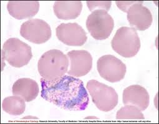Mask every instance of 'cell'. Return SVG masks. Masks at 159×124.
<instances>
[{
    "instance_id": "cell-12",
    "label": "cell",
    "mask_w": 159,
    "mask_h": 124,
    "mask_svg": "<svg viewBox=\"0 0 159 124\" xmlns=\"http://www.w3.org/2000/svg\"><path fill=\"white\" fill-rule=\"evenodd\" d=\"M122 97L125 105H134L141 111L146 110L149 105L148 93L145 88L139 85H133L124 89Z\"/></svg>"
},
{
    "instance_id": "cell-13",
    "label": "cell",
    "mask_w": 159,
    "mask_h": 124,
    "mask_svg": "<svg viewBox=\"0 0 159 124\" xmlns=\"http://www.w3.org/2000/svg\"><path fill=\"white\" fill-rule=\"evenodd\" d=\"M7 9L10 15L15 19L30 18L38 13L39 3L38 1H10L8 3Z\"/></svg>"
},
{
    "instance_id": "cell-1",
    "label": "cell",
    "mask_w": 159,
    "mask_h": 124,
    "mask_svg": "<svg viewBox=\"0 0 159 124\" xmlns=\"http://www.w3.org/2000/svg\"><path fill=\"white\" fill-rule=\"evenodd\" d=\"M41 97L61 108L83 111L87 108L89 98L82 80L64 75L54 81L41 79Z\"/></svg>"
},
{
    "instance_id": "cell-6",
    "label": "cell",
    "mask_w": 159,
    "mask_h": 124,
    "mask_svg": "<svg viewBox=\"0 0 159 124\" xmlns=\"http://www.w3.org/2000/svg\"><path fill=\"white\" fill-rule=\"evenodd\" d=\"M86 27L91 36L96 40L108 38L114 27L112 17L104 10L92 12L86 20Z\"/></svg>"
},
{
    "instance_id": "cell-8",
    "label": "cell",
    "mask_w": 159,
    "mask_h": 124,
    "mask_svg": "<svg viewBox=\"0 0 159 124\" xmlns=\"http://www.w3.org/2000/svg\"><path fill=\"white\" fill-rule=\"evenodd\" d=\"M20 35L33 43L42 44L51 38L52 33L50 26L45 21L32 19L22 24Z\"/></svg>"
},
{
    "instance_id": "cell-14",
    "label": "cell",
    "mask_w": 159,
    "mask_h": 124,
    "mask_svg": "<svg viewBox=\"0 0 159 124\" xmlns=\"http://www.w3.org/2000/svg\"><path fill=\"white\" fill-rule=\"evenodd\" d=\"M13 95L22 97L26 102L34 100L39 92L37 82L28 78H23L16 81L12 88Z\"/></svg>"
},
{
    "instance_id": "cell-2",
    "label": "cell",
    "mask_w": 159,
    "mask_h": 124,
    "mask_svg": "<svg viewBox=\"0 0 159 124\" xmlns=\"http://www.w3.org/2000/svg\"><path fill=\"white\" fill-rule=\"evenodd\" d=\"M69 58L58 50L45 52L38 61V68L40 75L46 81L56 80L67 72Z\"/></svg>"
},
{
    "instance_id": "cell-5",
    "label": "cell",
    "mask_w": 159,
    "mask_h": 124,
    "mask_svg": "<svg viewBox=\"0 0 159 124\" xmlns=\"http://www.w3.org/2000/svg\"><path fill=\"white\" fill-rule=\"evenodd\" d=\"M86 88L91 96L93 103L98 108L107 112L113 110L118 103V95L111 87L95 80H89Z\"/></svg>"
},
{
    "instance_id": "cell-15",
    "label": "cell",
    "mask_w": 159,
    "mask_h": 124,
    "mask_svg": "<svg viewBox=\"0 0 159 124\" xmlns=\"http://www.w3.org/2000/svg\"><path fill=\"white\" fill-rule=\"evenodd\" d=\"M83 9L81 1H57L54 4L55 15L61 20H72L80 15Z\"/></svg>"
},
{
    "instance_id": "cell-11",
    "label": "cell",
    "mask_w": 159,
    "mask_h": 124,
    "mask_svg": "<svg viewBox=\"0 0 159 124\" xmlns=\"http://www.w3.org/2000/svg\"><path fill=\"white\" fill-rule=\"evenodd\" d=\"M143 3V2H139L130 7L127 11V20L130 25L135 30L139 31L149 28L153 21L150 11L142 5Z\"/></svg>"
},
{
    "instance_id": "cell-7",
    "label": "cell",
    "mask_w": 159,
    "mask_h": 124,
    "mask_svg": "<svg viewBox=\"0 0 159 124\" xmlns=\"http://www.w3.org/2000/svg\"><path fill=\"white\" fill-rule=\"evenodd\" d=\"M97 69L100 76L111 83L122 80L126 74V65L121 60L111 55L99 58L97 62Z\"/></svg>"
},
{
    "instance_id": "cell-19",
    "label": "cell",
    "mask_w": 159,
    "mask_h": 124,
    "mask_svg": "<svg viewBox=\"0 0 159 124\" xmlns=\"http://www.w3.org/2000/svg\"><path fill=\"white\" fill-rule=\"evenodd\" d=\"M139 2H119V1H117L116 2V3L117 6V7L121 10L122 12H126L127 13V10L130 7H131L132 5L138 3Z\"/></svg>"
},
{
    "instance_id": "cell-18",
    "label": "cell",
    "mask_w": 159,
    "mask_h": 124,
    "mask_svg": "<svg viewBox=\"0 0 159 124\" xmlns=\"http://www.w3.org/2000/svg\"><path fill=\"white\" fill-rule=\"evenodd\" d=\"M88 7L89 10L91 12H93L96 10H104L106 12H108L111 7L112 2H91L88 1L86 2Z\"/></svg>"
},
{
    "instance_id": "cell-10",
    "label": "cell",
    "mask_w": 159,
    "mask_h": 124,
    "mask_svg": "<svg viewBox=\"0 0 159 124\" xmlns=\"http://www.w3.org/2000/svg\"><path fill=\"white\" fill-rule=\"evenodd\" d=\"M67 56L70 60L69 75L80 77L87 75L93 67V57L86 50H72L67 52Z\"/></svg>"
},
{
    "instance_id": "cell-17",
    "label": "cell",
    "mask_w": 159,
    "mask_h": 124,
    "mask_svg": "<svg viewBox=\"0 0 159 124\" xmlns=\"http://www.w3.org/2000/svg\"><path fill=\"white\" fill-rule=\"evenodd\" d=\"M116 118L119 120H143L145 118L141 110L132 105H126L117 113Z\"/></svg>"
},
{
    "instance_id": "cell-9",
    "label": "cell",
    "mask_w": 159,
    "mask_h": 124,
    "mask_svg": "<svg viewBox=\"0 0 159 124\" xmlns=\"http://www.w3.org/2000/svg\"><path fill=\"white\" fill-rule=\"evenodd\" d=\"M56 36L64 44L71 46H80L88 40L84 30L76 23H62L56 28Z\"/></svg>"
},
{
    "instance_id": "cell-16",
    "label": "cell",
    "mask_w": 159,
    "mask_h": 124,
    "mask_svg": "<svg viewBox=\"0 0 159 124\" xmlns=\"http://www.w3.org/2000/svg\"><path fill=\"white\" fill-rule=\"evenodd\" d=\"M2 108L10 115H20L25 111V100L20 96L7 97L3 101Z\"/></svg>"
},
{
    "instance_id": "cell-3",
    "label": "cell",
    "mask_w": 159,
    "mask_h": 124,
    "mask_svg": "<svg viewBox=\"0 0 159 124\" xmlns=\"http://www.w3.org/2000/svg\"><path fill=\"white\" fill-rule=\"evenodd\" d=\"M112 49L120 56L132 58L140 48V41L136 30L123 26L118 29L111 41Z\"/></svg>"
},
{
    "instance_id": "cell-4",
    "label": "cell",
    "mask_w": 159,
    "mask_h": 124,
    "mask_svg": "<svg viewBox=\"0 0 159 124\" xmlns=\"http://www.w3.org/2000/svg\"><path fill=\"white\" fill-rule=\"evenodd\" d=\"M2 57L12 67L21 68L28 65L32 58L31 48L18 38H11L2 47Z\"/></svg>"
}]
</instances>
